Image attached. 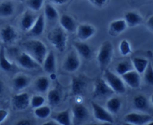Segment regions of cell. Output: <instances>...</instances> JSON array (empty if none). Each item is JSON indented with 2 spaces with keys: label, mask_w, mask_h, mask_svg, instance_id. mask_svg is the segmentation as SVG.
Returning <instances> with one entry per match:
<instances>
[{
  "label": "cell",
  "mask_w": 153,
  "mask_h": 125,
  "mask_svg": "<svg viewBox=\"0 0 153 125\" xmlns=\"http://www.w3.org/2000/svg\"><path fill=\"white\" fill-rule=\"evenodd\" d=\"M22 46L25 51L41 65L48 53L45 43L39 40H30L24 42Z\"/></svg>",
  "instance_id": "1"
},
{
  "label": "cell",
  "mask_w": 153,
  "mask_h": 125,
  "mask_svg": "<svg viewBox=\"0 0 153 125\" xmlns=\"http://www.w3.org/2000/svg\"><path fill=\"white\" fill-rule=\"evenodd\" d=\"M49 74V78H50L51 80H56L57 75H56V74H55V72L50 73V74Z\"/></svg>",
  "instance_id": "46"
},
{
  "label": "cell",
  "mask_w": 153,
  "mask_h": 125,
  "mask_svg": "<svg viewBox=\"0 0 153 125\" xmlns=\"http://www.w3.org/2000/svg\"><path fill=\"white\" fill-rule=\"evenodd\" d=\"M146 26L149 28V30L153 32V15L148 18L147 21H146Z\"/></svg>",
  "instance_id": "42"
},
{
  "label": "cell",
  "mask_w": 153,
  "mask_h": 125,
  "mask_svg": "<svg viewBox=\"0 0 153 125\" xmlns=\"http://www.w3.org/2000/svg\"><path fill=\"white\" fill-rule=\"evenodd\" d=\"M13 109L18 111L25 110L30 106V96L27 92L16 94L11 98Z\"/></svg>",
  "instance_id": "11"
},
{
  "label": "cell",
  "mask_w": 153,
  "mask_h": 125,
  "mask_svg": "<svg viewBox=\"0 0 153 125\" xmlns=\"http://www.w3.org/2000/svg\"><path fill=\"white\" fill-rule=\"evenodd\" d=\"M47 101L52 107H56L61 104L62 101V92L59 87H55L48 92Z\"/></svg>",
  "instance_id": "24"
},
{
  "label": "cell",
  "mask_w": 153,
  "mask_h": 125,
  "mask_svg": "<svg viewBox=\"0 0 153 125\" xmlns=\"http://www.w3.org/2000/svg\"><path fill=\"white\" fill-rule=\"evenodd\" d=\"M124 19L126 22L127 26L130 27V28H133V27L140 25L143 20L141 15L134 11L127 12L124 16Z\"/></svg>",
  "instance_id": "25"
},
{
  "label": "cell",
  "mask_w": 153,
  "mask_h": 125,
  "mask_svg": "<svg viewBox=\"0 0 153 125\" xmlns=\"http://www.w3.org/2000/svg\"><path fill=\"white\" fill-rule=\"evenodd\" d=\"M147 124H148V125H153V120H152V119L149 122V123Z\"/></svg>",
  "instance_id": "48"
},
{
  "label": "cell",
  "mask_w": 153,
  "mask_h": 125,
  "mask_svg": "<svg viewBox=\"0 0 153 125\" xmlns=\"http://www.w3.org/2000/svg\"><path fill=\"white\" fill-rule=\"evenodd\" d=\"M102 72L103 79L105 80L114 93L119 94V95L125 93L126 91V83H124L123 80L120 76L112 72L108 68L105 69Z\"/></svg>",
  "instance_id": "4"
},
{
  "label": "cell",
  "mask_w": 153,
  "mask_h": 125,
  "mask_svg": "<svg viewBox=\"0 0 153 125\" xmlns=\"http://www.w3.org/2000/svg\"><path fill=\"white\" fill-rule=\"evenodd\" d=\"M143 74V79L146 84L153 86V66L152 63L149 62Z\"/></svg>",
  "instance_id": "36"
},
{
  "label": "cell",
  "mask_w": 153,
  "mask_h": 125,
  "mask_svg": "<svg viewBox=\"0 0 153 125\" xmlns=\"http://www.w3.org/2000/svg\"><path fill=\"white\" fill-rule=\"evenodd\" d=\"M73 47L75 48V51L77 52L79 57H82L84 59L89 60L92 57L93 50L89 44L85 43V41L74 42Z\"/></svg>",
  "instance_id": "16"
},
{
  "label": "cell",
  "mask_w": 153,
  "mask_h": 125,
  "mask_svg": "<svg viewBox=\"0 0 153 125\" xmlns=\"http://www.w3.org/2000/svg\"><path fill=\"white\" fill-rule=\"evenodd\" d=\"M34 124V121L31 119H27V118H23V119H20L19 121H18L16 122V124Z\"/></svg>",
  "instance_id": "41"
},
{
  "label": "cell",
  "mask_w": 153,
  "mask_h": 125,
  "mask_svg": "<svg viewBox=\"0 0 153 125\" xmlns=\"http://www.w3.org/2000/svg\"><path fill=\"white\" fill-rule=\"evenodd\" d=\"M44 0H27L26 5L33 11H38L42 8Z\"/></svg>",
  "instance_id": "38"
},
{
  "label": "cell",
  "mask_w": 153,
  "mask_h": 125,
  "mask_svg": "<svg viewBox=\"0 0 153 125\" xmlns=\"http://www.w3.org/2000/svg\"><path fill=\"white\" fill-rule=\"evenodd\" d=\"M73 115V123L74 124H82L87 121L89 118L88 108L82 104H76L71 110Z\"/></svg>",
  "instance_id": "7"
},
{
  "label": "cell",
  "mask_w": 153,
  "mask_h": 125,
  "mask_svg": "<svg viewBox=\"0 0 153 125\" xmlns=\"http://www.w3.org/2000/svg\"><path fill=\"white\" fill-rule=\"evenodd\" d=\"M152 119V116L144 113L130 112L124 117V121L127 124L134 125L147 124Z\"/></svg>",
  "instance_id": "10"
},
{
  "label": "cell",
  "mask_w": 153,
  "mask_h": 125,
  "mask_svg": "<svg viewBox=\"0 0 153 125\" xmlns=\"http://www.w3.org/2000/svg\"><path fill=\"white\" fill-rule=\"evenodd\" d=\"M0 68L3 71L7 73L13 72L17 69L16 65L10 62L6 57L5 49L4 46H1L0 49Z\"/></svg>",
  "instance_id": "20"
},
{
  "label": "cell",
  "mask_w": 153,
  "mask_h": 125,
  "mask_svg": "<svg viewBox=\"0 0 153 125\" xmlns=\"http://www.w3.org/2000/svg\"><path fill=\"white\" fill-rule=\"evenodd\" d=\"M114 55V47L110 41H105L100 46L97 52V59L102 71L107 68L111 63Z\"/></svg>",
  "instance_id": "3"
},
{
  "label": "cell",
  "mask_w": 153,
  "mask_h": 125,
  "mask_svg": "<svg viewBox=\"0 0 153 125\" xmlns=\"http://www.w3.org/2000/svg\"><path fill=\"white\" fill-rule=\"evenodd\" d=\"M114 94L105 80L103 78H99L94 83L93 89V96L94 98H104Z\"/></svg>",
  "instance_id": "8"
},
{
  "label": "cell",
  "mask_w": 153,
  "mask_h": 125,
  "mask_svg": "<svg viewBox=\"0 0 153 125\" xmlns=\"http://www.w3.org/2000/svg\"><path fill=\"white\" fill-rule=\"evenodd\" d=\"M60 26L69 33H75L77 28V24L73 16L69 14H62L59 17Z\"/></svg>",
  "instance_id": "17"
},
{
  "label": "cell",
  "mask_w": 153,
  "mask_h": 125,
  "mask_svg": "<svg viewBox=\"0 0 153 125\" xmlns=\"http://www.w3.org/2000/svg\"><path fill=\"white\" fill-rule=\"evenodd\" d=\"M31 83V78L24 74H19L13 77L12 85L15 90L21 91L28 87Z\"/></svg>",
  "instance_id": "23"
},
{
  "label": "cell",
  "mask_w": 153,
  "mask_h": 125,
  "mask_svg": "<svg viewBox=\"0 0 153 125\" xmlns=\"http://www.w3.org/2000/svg\"><path fill=\"white\" fill-rule=\"evenodd\" d=\"M4 90V83H3L2 80L0 79V97L1 96V95L3 94Z\"/></svg>",
  "instance_id": "44"
},
{
  "label": "cell",
  "mask_w": 153,
  "mask_h": 125,
  "mask_svg": "<svg viewBox=\"0 0 153 125\" xmlns=\"http://www.w3.org/2000/svg\"><path fill=\"white\" fill-rule=\"evenodd\" d=\"M127 28H128V26H127L125 19H115V20L111 22L109 24L108 33L111 36L117 37V35L124 32Z\"/></svg>",
  "instance_id": "18"
},
{
  "label": "cell",
  "mask_w": 153,
  "mask_h": 125,
  "mask_svg": "<svg viewBox=\"0 0 153 125\" xmlns=\"http://www.w3.org/2000/svg\"><path fill=\"white\" fill-rule=\"evenodd\" d=\"M50 86V81L48 77L45 76H40L37 77L34 83V89L39 93H45L47 92Z\"/></svg>",
  "instance_id": "28"
},
{
  "label": "cell",
  "mask_w": 153,
  "mask_h": 125,
  "mask_svg": "<svg viewBox=\"0 0 153 125\" xmlns=\"http://www.w3.org/2000/svg\"><path fill=\"white\" fill-rule=\"evenodd\" d=\"M133 104L134 107L140 111H145L149 107V101L143 95H138L134 97L133 99Z\"/></svg>",
  "instance_id": "31"
},
{
  "label": "cell",
  "mask_w": 153,
  "mask_h": 125,
  "mask_svg": "<svg viewBox=\"0 0 153 125\" xmlns=\"http://www.w3.org/2000/svg\"><path fill=\"white\" fill-rule=\"evenodd\" d=\"M34 114L36 118L40 119H46L49 117L52 113V110L51 107L49 106L43 105L37 108L34 109Z\"/></svg>",
  "instance_id": "32"
},
{
  "label": "cell",
  "mask_w": 153,
  "mask_h": 125,
  "mask_svg": "<svg viewBox=\"0 0 153 125\" xmlns=\"http://www.w3.org/2000/svg\"><path fill=\"white\" fill-rule=\"evenodd\" d=\"M81 65L80 57L76 51H71L67 54L62 63V68L69 73L77 71Z\"/></svg>",
  "instance_id": "5"
},
{
  "label": "cell",
  "mask_w": 153,
  "mask_h": 125,
  "mask_svg": "<svg viewBox=\"0 0 153 125\" xmlns=\"http://www.w3.org/2000/svg\"><path fill=\"white\" fill-rule=\"evenodd\" d=\"M45 101H46V100L43 95H34L31 98H30V107L32 109L37 108L40 106L44 105Z\"/></svg>",
  "instance_id": "37"
},
{
  "label": "cell",
  "mask_w": 153,
  "mask_h": 125,
  "mask_svg": "<svg viewBox=\"0 0 153 125\" xmlns=\"http://www.w3.org/2000/svg\"><path fill=\"white\" fill-rule=\"evenodd\" d=\"M88 1L96 7H102L106 4L108 0H88Z\"/></svg>",
  "instance_id": "39"
},
{
  "label": "cell",
  "mask_w": 153,
  "mask_h": 125,
  "mask_svg": "<svg viewBox=\"0 0 153 125\" xmlns=\"http://www.w3.org/2000/svg\"><path fill=\"white\" fill-rule=\"evenodd\" d=\"M87 86L88 83L83 77L81 76L73 77L72 79L71 88H70L71 93L75 96H79V95L82 96L86 90Z\"/></svg>",
  "instance_id": "15"
},
{
  "label": "cell",
  "mask_w": 153,
  "mask_h": 125,
  "mask_svg": "<svg viewBox=\"0 0 153 125\" xmlns=\"http://www.w3.org/2000/svg\"><path fill=\"white\" fill-rule=\"evenodd\" d=\"M14 13V6L11 1H5L0 3V18H7Z\"/></svg>",
  "instance_id": "30"
},
{
  "label": "cell",
  "mask_w": 153,
  "mask_h": 125,
  "mask_svg": "<svg viewBox=\"0 0 153 125\" xmlns=\"http://www.w3.org/2000/svg\"><path fill=\"white\" fill-rule=\"evenodd\" d=\"M131 64L133 65V68L136 71L139 73V74H143L144 71L146 70V67H147L148 64H149V61L148 60L145 59V58L140 57H133L131 60Z\"/></svg>",
  "instance_id": "29"
},
{
  "label": "cell",
  "mask_w": 153,
  "mask_h": 125,
  "mask_svg": "<svg viewBox=\"0 0 153 125\" xmlns=\"http://www.w3.org/2000/svg\"><path fill=\"white\" fill-rule=\"evenodd\" d=\"M50 1L53 3V4L61 5V4H65V3L67 1V0H50Z\"/></svg>",
  "instance_id": "43"
},
{
  "label": "cell",
  "mask_w": 153,
  "mask_h": 125,
  "mask_svg": "<svg viewBox=\"0 0 153 125\" xmlns=\"http://www.w3.org/2000/svg\"><path fill=\"white\" fill-rule=\"evenodd\" d=\"M124 83L132 89H138L141 83L140 74L134 69L131 70L120 76Z\"/></svg>",
  "instance_id": "14"
},
{
  "label": "cell",
  "mask_w": 153,
  "mask_h": 125,
  "mask_svg": "<svg viewBox=\"0 0 153 125\" xmlns=\"http://www.w3.org/2000/svg\"><path fill=\"white\" fill-rule=\"evenodd\" d=\"M121 107H122V101L118 97H112L106 101L105 108L112 115L119 112L120 110H121Z\"/></svg>",
  "instance_id": "27"
},
{
  "label": "cell",
  "mask_w": 153,
  "mask_h": 125,
  "mask_svg": "<svg viewBox=\"0 0 153 125\" xmlns=\"http://www.w3.org/2000/svg\"><path fill=\"white\" fill-rule=\"evenodd\" d=\"M150 101H151V103H152V106H153V93H152V95H151V97H150Z\"/></svg>",
  "instance_id": "47"
},
{
  "label": "cell",
  "mask_w": 153,
  "mask_h": 125,
  "mask_svg": "<svg viewBox=\"0 0 153 125\" xmlns=\"http://www.w3.org/2000/svg\"><path fill=\"white\" fill-rule=\"evenodd\" d=\"M8 116V112L4 109H0V124L4 122Z\"/></svg>",
  "instance_id": "40"
},
{
  "label": "cell",
  "mask_w": 153,
  "mask_h": 125,
  "mask_svg": "<svg viewBox=\"0 0 153 125\" xmlns=\"http://www.w3.org/2000/svg\"><path fill=\"white\" fill-rule=\"evenodd\" d=\"M47 40L50 44L61 53L64 52L67 49L68 36L61 26L52 28L48 33Z\"/></svg>",
  "instance_id": "2"
},
{
  "label": "cell",
  "mask_w": 153,
  "mask_h": 125,
  "mask_svg": "<svg viewBox=\"0 0 153 125\" xmlns=\"http://www.w3.org/2000/svg\"><path fill=\"white\" fill-rule=\"evenodd\" d=\"M43 15L45 19L49 21H54L58 18V12L55 7L51 4H46L44 7Z\"/></svg>",
  "instance_id": "33"
},
{
  "label": "cell",
  "mask_w": 153,
  "mask_h": 125,
  "mask_svg": "<svg viewBox=\"0 0 153 125\" xmlns=\"http://www.w3.org/2000/svg\"><path fill=\"white\" fill-rule=\"evenodd\" d=\"M37 16H35L34 13L28 10L25 11L19 21V25H20L21 29L25 32H28L32 28L33 25L37 19Z\"/></svg>",
  "instance_id": "21"
},
{
  "label": "cell",
  "mask_w": 153,
  "mask_h": 125,
  "mask_svg": "<svg viewBox=\"0 0 153 125\" xmlns=\"http://www.w3.org/2000/svg\"><path fill=\"white\" fill-rule=\"evenodd\" d=\"M45 26H46V19L43 13L37 16V19L32 28L28 31V34L33 37H38V36L42 35L44 32Z\"/></svg>",
  "instance_id": "19"
},
{
  "label": "cell",
  "mask_w": 153,
  "mask_h": 125,
  "mask_svg": "<svg viewBox=\"0 0 153 125\" xmlns=\"http://www.w3.org/2000/svg\"><path fill=\"white\" fill-rule=\"evenodd\" d=\"M52 119L61 125H70L72 124L71 115H70V110L67 109L65 110L55 113L52 115Z\"/></svg>",
  "instance_id": "26"
},
{
  "label": "cell",
  "mask_w": 153,
  "mask_h": 125,
  "mask_svg": "<svg viewBox=\"0 0 153 125\" xmlns=\"http://www.w3.org/2000/svg\"><path fill=\"white\" fill-rule=\"evenodd\" d=\"M132 69H134V68H133L131 62L127 60L121 61V62H118L116 66H115V71H116L117 74L120 76L123 75V74Z\"/></svg>",
  "instance_id": "34"
},
{
  "label": "cell",
  "mask_w": 153,
  "mask_h": 125,
  "mask_svg": "<svg viewBox=\"0 0 153 125\" xmlns=\"http://www.w3.org/2000/svg\"><path fill=\"white\" fill-rule=\"evenodd\" d=\"M43 124H45V125H56V124H58V123H57L55 120L52 119L51 121L46 122V123H44Z\"/></svg>",
  "instance_id": "45"
},
{
  "label": "cell",
  "mask_w": 153,
  "mask_h": 125,
  "mask_svg": "<svg viewBox=\"0 0 153 125\" xmlns=\"http://www.w3.org/2000/svg\"><path fill=\"white\" fill-rule=\"evenodd\" d=\"M16 61L18 65L25 69H37L40 66V64L25 51L19 54L16 57Z\"/></svg>",
  "instance_id": "9"
},
{
  "label": "cell",
  "mask_w": 153,
  "mask_h": 125,
  "mask_svg": "<svg viewBox=\"0 0 153 125\" xmlns=\"http://www.w3.org/2000/svg\"><path fill=\"white\" fill-rule=\"evenodd\" d=\"M18 38V33L11 25H5L0 28V40L4 44L13 43Z\"/></svg>",
  "instance_id": "13"
},
{
  "label": "cell",
  "mask_w": 153,
  "mask_h": 125,
  "mask_svg": "<svg viewBox=\"0 0 153 125\" xmlns=\"http://www.w3.org/2000/svg\"><path fill=\"white\" fill-rule=\"evenodd\" d=\"M45 72L50 74L56 71V57L52 51H48L42 65Z\"/></svg>",
  "instance_id": "22"
},
{
  "label": "cell",
  "mask_w": 153,
  "mask_h": 125,
  "mask_svg": "<svg viewBox=\"0 0 153 125\" xmlns=\"http://www.w3.org/2000/svg\"><path fill=\"white\" fill-rule=\"evenodd\" d=\"M119 51L120 53L123 57H127L131 53L132 49H131V43H129L128 40L123 39V40L120 42Z\"/></svg>",
  "instance_id": "35"
},
{
  "label": "cell",
  "mask_w": 153,
  "mask_h": 125,
  "mask_svg": "<svg viewBox=\"0 0 153 125\" xmlns=\"http://www.w3.org/2000/svg\"><path fill=\"white\" fill-rule=\"evenodd\" d=\"M76 35L81 41H87L95 35L97 29L94 25L88 23H82L77 26Z\"/></svg>",
  "instance_id": "12"
},
{
  "label": "cell",
  "mask_w": 153,
  "mask_h": 125,
  "mask_svg": "<svg viewBox=\"0 0 153 125\" xmlns=\"http://www.w3.org/2000/svg\"><path fill=\"white\" fill-rule=\"evenodd\" d=\"M91 107L94 118L97 121L107 124H113L114 122L113 115L109 112L105 107H102L101 105L94 101L91 103Z\"/></svg>",
  "instance_id": "6"
}]
</instances>
